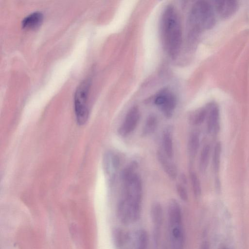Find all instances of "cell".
<instances>
[{
	"mask_svg": "<svg viewBox=\"0 0 249 249\" xmlns=\"http://www.w3.org/2000/svg\"><path fill=\"white\" fill-rule=\"evenodd\" d=\"M43 16L41 12L39 11L34 12L25 17L22 20V27L27 29L35 28L38 27L41 23Z\"/></svg>",
	"mask_w": 249,
	"mask_h": 249,
	"instance_id": "30bf717a",
	"label": "cell"
},
{
	"mask_svg": "<svg viewBox=\"0 0 249 249\" xmlns=\"http://www.w3.org/2000/svg\"><path fill=\"white\" fill-rule=\"evenodd\" d=\"M219 110L214 104L209 105V116L207 123V130L211 132L216 127L218 120Z\"/></svg>",
	"mask_w": 249,
	"mask_h": 249,
	"instance_id": "7c38bea8",
	"label": "cell"
},
{
	"mask_svg": "<svg viewBox=\"0 0 249 249\" xmlns=\"http://www.w3.org/2000/svg\"><path fill=\"white\" fill-rule=\"evenodd\" d=\"M210 147L209 145H205L202 148L199 159V169L202 172L206 171L209 163Z\"/></svg>",
	"mask_w": 249,
	"mask_h": 249,
	"instance_id": "e0dca14e",
	"label": "cell"
},
{
	"mask_svg": "<svg viewBox=\"0 0 249 249\" xmlns=\"http://www.w3.org/2000/svg\"><path fill=\"white\" fill-rule=\"evenodd\" d=\"M148 236L146 231L143 229L139 231L137 234L136 249H147Z\"/></svg>",
	"mask_w": 249,
	"mask_h": 249,
	"instance_id": "ac0fdd59",
	"label": "cell"
},
{
	"mask_svg": "<svg viewBox=\"0 0 249 249\" xmlns=\"http://www.w3.org/2000/svg\"><path fill=\"white\" fill-rule=\"evenodd\" d=\"M214 7L217 14L223 18H230L236 12L238 3L235 0H216Z\"/></svg>",
	"mask_w": 249,
	"mask_h": 249,
	"instance_id": "52a82bcc",
	"label": "cell"
},
{
	"mask_svg": "<svg viewBox=\"0 0 249 249\" xmlns=\"http://www.w3.org/2000/svg\"><path fill=\"white\" fill-rule=\"evenodd\" d=\"M140 111L137 106L132 107L128 111L122 124L118 130V134L125 137L131 133L136 127L140 119Z\"/></svg>",
	"mask_w": 249,
	"mask_h": 249,
	"instance_id": "5b68a950",
	"label": "cell"
},
{
	"mask_svg": "<svg viewBox=\"0 0 249 249\" xmlns=\"http://www.w3.org/2000/svg\"><path fill=\"white\" fill-rule=\"evenodd\" d=\"M190 178L194 194L196 197H198L200 196L201 193V187L199 179L194 172H191Z\"/></svg>",
	"mask_w": 249,
	"mask_h": 249,
	"instance_id": "d6986e66",
	"label": "cell"
},
{
	"mask_svg": "<svg viewBox=\"0 0 249 249\" xmlns=\"http://www.w3.org/2000/svg\"><path fill=\"white\" fill-rule=\"evenodd\" d=\"M112 238L116 249H122L125 243L126 237L121 228H114L112 231Z\"/></svg>",
	"mask_w": 249,
	"mask_h": 249,
	"instance_id": "4fadbf2b",
	"label": "cell"
},
{
	"mask_svg": "<svg viewBox=\"0 0 249 249\" xmlns=\"http://www.w3.org/2000/svg\"><path fill=\"white\" fill-rule=\"evenodd\" d=\"M210 245L207 241L203 242L200 247V249H210Z\"/></svg>",
	"mask_w": 249,
	"mask_h": 249,
	"instance_id": "7402d4cb",
	"label": "cell"
},
{
	"mask_svg": "<svg viewBox=\"0 0 249 249\" xmlns=\"http://www.w3.org/2000/svg\"><path fill=\"white\" fill-rule=\"evenodd\" d=\"M209 110V105L205 108L200 109L190 117V122L195 125L201 124L205 120Z\"/></svg>",
	"mask_w": 249,
	"mask_h": 249,
	"instance_id": "2e32d148",
	"label": "cell"
},
{
	"mask_svg": "<svg viewBox=\"0 0 249 249\" xmlns=\"http://www.w3.org/2000/svg\"><path fill=\"white\" fill-rule=\"evenodd\" d=\"M199 146V138L198 135L193 133L190 137L188 143V150L191 157H194L197 152Z\"/></svg>",
	"mask_w": 249,
	"mask_h": 249,
	"instance_id": "9a60e30c",
	"label": "cell"
},
{
	"mask_svg": "<svg viewBox=\"0 0 249 249\" xmlns=\"http://www.w3.org/2000/svg\"><path fill=\"white\" fill-rule=\"evenodd\" d=\"M158 124L157 118L155 115H150L146 119L142 130V135L146 136L153 133Z\"/></svg>",
	"mask_w": 249,
	"mask_h": 249,
	"instance_id": "5bb4252c",
	"label": "cell"
},
{
	"mask_svg": "<svg viewBox=\"0 0 249 249\" xmlns=\"http://www.w3.org/2000/svg\"><path fill=\"white\" fill-rule=\"evenodd\" d=\"M176 189L180 198L183 201H187L188 199V195L186 188L182 183H178L176 185Z\"/></svg>",
	"mask_w": 249,
	"mask_h": 249,
	"instance_id": "44dd1931",
	"label": "cell"
},
{
	"mask_svg": "<svg viewBox=\"0 0 249 249\" xmlns=\"http://www.w3.org/2000/svg\"><path fill=\"white\" fill-rule=\"evenodd\" d=\"M168 216L171 228L182 225V214L180 206L175 199H171L168 206Z\"/></svg>",
	"mask_w": 249,
	"mask_h": 249,
	"instance_id": "ba28073f",
	"label": "cell"
},
{
	"mask_svg": "<svg viewBox=\"0 0 249 249\" xmlns=\"http://www.w3.org/2000/svg\"><path fill=\"white\" fill-rule=\"evenodd\" d=\"M90 81L86 79L77 87L74 96V108L76 120L79 125L85 124L88 119V98Z\"/></svg>",
	"mask_w": 249,
	"mask_h": 249,
	"instance_id": "3957f363",
	"label": "cell"
},
{
	"mask_svg": "<svg viewBox=\"0 0 249 249\" xmlns=\"http://www.w3.org/2000/svg\"><path fill=\"white\" fill-rule=\"evenodd\" d=\"M163 145L164 153L168 158H171L173 155V148L172 129L170 127L166 128L164 131L163 135Z\"/></svg>",
	"mask_w": 249,
	"mask_h": 249,
	"instance_id": "8fae6325",
	"label": "cell"
},
{
	"mask_svg": "<svg viewBox=\"0 0 249 249\" xmlns=\"http://www.w3.org/2000/svg\"><path fill=\"white\" fill-rule=\"evenodd\" d=\"M154 103L158 106L165 116L170 118L177 105V99L173 93L167 88L161 89L155 96Z\"/></svg>",
	"mask_w": 249,
	"mask_h": 249,
	"instance_id": "277c9868",
	"label": "cell"
},
{
	"mask_svg": "<svg viewBox=\"0 0 249 249\" xmlns=\"http://www.w3.org/2000/svg\"><path fill=\"white\" fill-rule=\"evenodd\" d=\"M150 215L153 223L154 238L155 243L159 241L160 230L163 221V210L162 206L158 202H154L151 207Z\"/></svg>",
	"mask_w": 249,
	"mask_h": 249,
	"instance_id": "8992f818",
	"label": "cell"
},
{
	"mask_svg": "<svg viewBox=\"0 0 249 249\" xmlns=\"http://www.w3.org/2000/svg\"><path fill=\"white\" fill-rule=\"evenodd\" d=\"M160 35L164 50L172 57L179 52L182 42L180 19L175 8L168 5L160 19Z\"/></svg>",
	"mask_w": 249,
	"mask_h": 249,
	"instance_id": "6da1fadb",
	"label": "cell"
},
{
	"mask_svg": "<svg viewBox=\"0 0 249 249\" xmlns=\"http://www.w3.org/2000/svg\"><path fill=\"white\" fill-rule=\"evenodd\" d=\"M189 23L194 33L213 28L215 17L212 5L207 1H196L191 8L189 15Z\"/></svg>",
	"mask_w": 249,
	"mask_h": 249,
	"instance_id": "7a4b0ae2",
	"label": "cell"
},
{
	"mask_svg": "<svg viewBox=\"0 0 249 249\" xmlns=\"http://www.w3.org/2000/svg\"><path fill=\"white\" fill-rule=\"evenodd\" d=\"M162 151L159 150L157 152V159L159 163L163 169L164 172L172 179L176 178L177 169L176 166L168 160V158Z\"/></svg>",
	"mask_w": 249,
	"mask_h": 249,
	"instance_id": "9c48e42d",
	"label": "cell"
},
{
	"mask_svg": "<svg viewBox=\"0 0 249 249\" xmlns=\"http://www.w3.org/2000/svg\"><path fill=\"white\" fill-rule=\"evenodd\" d=\"M221 152V143L218 142L215 145L213 158V169L215 171H218L219 167Z\"/></svg>",
	"mask_w": 249,
	"mask_h": 249,
	"instance_id": "ffe728a7",
	"label": "cell"
}]
</instances>
